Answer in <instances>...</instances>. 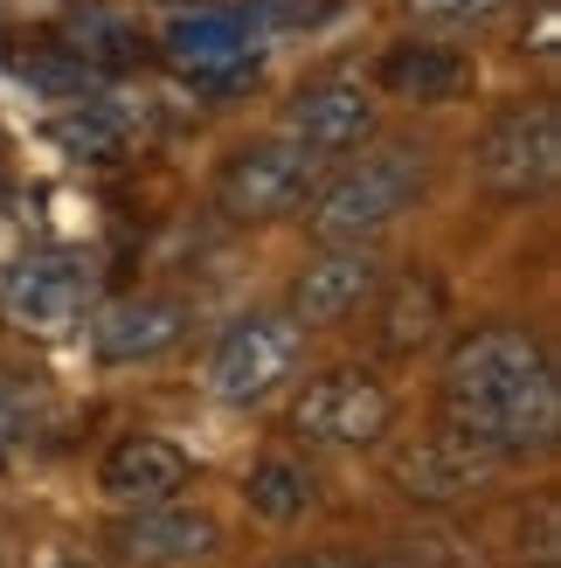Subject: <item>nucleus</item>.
Masks as SVG:
<instances>
[{
  "instance_id": "nucleus-12",
  "label": "nucleus",
  "mask_w": 561,
  "mask_h": 568,
  "mask_svg": "<svg viewBox=\"0 0 561 568\" xmlns=\"http://www.w3.org/2000/svg\"><path fill=\"white\" fill-rule=\"evenodd\" d=\"M181 333H187V305L146 292V298L104 305L98 326H91V347L104 367H132V361H160L166 347H181Z\"/></svg>"
},
{
  "instance_id": "nucleus-16",
  "label": "nucleus",
  "mask_w": 561,
  "mask_h": 568,
  "mask_svg": "<svg viewBox=\"0 0 561 568\" xmlns=\"http://www.w3.org/2000/svg\"><path fill=\"white\" fill-rule=\"evenodd\" d=\"M243 499H249V514H264V520H298L305 506H313V471L292 465V458H257L243 478Z\"/></svg>"
},
{
  "instance_id": "nucleus-13",
  "label": "nucleus",
  "mask_w": 561,
  "mask_h": 568,
  "mask_svg": "<svg viewBox=\"0 0 561 568\" xmlns=\"http://www.w3.org/2000/svg\"><path fill=\"white\" fill-rule=\"evenodd\" d=\"M486 471H492V450L465 444L458 430L396 450V486H402L409 499H424V506H451V499H465L471 486H486Z\"/></svg>"
},
{
  "instance_id": "nucleus-15",
  "label": "nucleus",
  "mask_w": 561,
  "mask_h": 568,
  "mask_svg": "<svg viewBox=\"0 0 561 568\" xmlns=\"http://www.w3.org/2000/svg\"><path fill=\"white\" fill-rule=\"evenodd\" d=\"M381 83L396 98H409V104H451L471 83V63L458 49H443V42H402V49L381 55Z\"/></svg>"
},
{
  "instance_id": "nucleus-10",
  "label": "nucleus",
  "mask_w": 561,
  "mask_h": 568,
  "mask_svg": "<svg viewBox=\"0 0 561 568\" xmlns=\"http://www.w3.org/2000/svg\"><path fill=\"white\" fill-rule=\"evenodd\" d=\"M375 292H381V264L360 243H333L326 257H313V264L298 271V284H292V320H305V326H340Z\"/></svg>"
},
{
  "instance_id": "nucleus-22",
  "label": "nucleus",
  "mask_w": 561,
  "mask_h": 568,
  "mask_svg": "<svg viewBox=\"0 0 561 568\" xmlns=\"http://www.w3.org/2000/svg\"><path fill=\"white\" fill-rule=\"evenodd\" d=\"M277 568H381V561H360V555H292Z\"/></svg>"
},
{
  "instance_id": "nucleus-21",
  "label": "nucleus",
  "mask_w": 561,
  "mask_h": 568,
  "mask_svg": "<svg viewBox=\"0 0 561 568\" xmlns=\"http://www.w3.org/2000/svg\"><path fill=\"white\" fill-rule=\"evenodd\" d=\"M333 14V0H257L243 28H313Z\"/></svg>"
},
{
  "instance_id": "nucleus-23",
  "label": "nucleus",
  "mask_w": 561,
  "mask_h": 568,
  "mask_svg": "<svg viewBox=\"0 0 561 568\" xmlns=\"http://www.w3.org/2000/svg\"><path fill=\"white\" fill-rule=\"evenodd\" d=\"M55 568H83V561H55Z\"/></svg>"
},
{
  "instance_id": "nucleus-2",
  "label": "nucleus",
  "mask_w": 561,
  "mask_h": 568,
  "mask_svg": "<svg viewBox=\"0 0 561 568\" xmlns=\"http://www.w3.org/2000/svg\"><path fill=\"white\" fill-rule=\"evenodd\" d=\"M416 194H424V153L416 146H375L360 153L347 174H333L313 202V230L326 243H368L375 230H388Z\"/></svg>"
},
{
  "instance_id": "nucleus-4",
  "label": "nucleus",
  "mask_w": 561,
  "mask_h": 568,
  "mask_svg": "<svg viewBox=\"0 0 561 568\" xmlns=\"http://www.w3.org/2000/svg\"><path fill=\"white\" fill-rule=\"evenodd\" d=\"M313 181H319V153H305L298 139H257L222 166L215 194L236 222H277L313 194Z\"/></svg>"
},
{
  "instance_id": "nucleus-5",
  "label": "nucleus",
  "mask_w": 561,
  "mask_h": 568,
  "mask_svg": "<svg viewBox=\"0 0 561 568\" xmlns=\"http://www.w3.org/2000/svg\"><path fill=\"white\" fill-rule=\"evenodd\" d=\"M91 292H98L91 264L55 257V250H42V257H14L8 271H0V312H8L21 333H70L83 312H91Z\"/></svg>"
},
{
  "instance_id": "nucleus-9",
  "label": "nucleus",
  "mask_w": 561,
  "mask_h": 568,
  "mask_svg": "<svg viewBox=\"0 0 561 568\" xmlns=\"http://www.w3.org/2000/svg\"><path fill=\"white\" fill-rule=\"evenodd\" d=\"M194 478V458L174 437H153V430H132L104 450L98 465V486L111 506H160V499H181Z\"/></svg>"
},
{
  "instance_id": "nucleus-7",
  "label": "nucleus",
  "mask_w": 561,
  "mask_h": 568,
  "mask_svg": "<svg viewBox=\"0 0 561 568\" xmlns=\"http://www.w3.org/2000/svg\"><path fill=\"white\" fill-rule=\"evenodd\" d=\"M554 166H561V119H554V104L507 111V119L486 132V146H479V174H486L492 194H541L554 181Z\"/></svg>"
},
{
  "instance_id": "nucleus-1",
  "label": "nucleus",
  "mask_w": 561,
  "mask_h": 568,
  "mask_svg": "<svg viewBox=\"0 0 561 568\" xmlns=\"http://www.w3.org/2000/svg\"><path fill=\"white\" fill-rule=\"evenodd\" d=\"M443 416L479 450H541L561 423L554 367L534 333L520 326H479L443 361Z\"/></svg>"
},
{
  "instance_id": "nucleus-19",
  "label": "nucleus",
  "mask_w": 561,
  "mask_h": 568,
  "mask_svg": "<svg viewBox=\"0 0 561 568\" xmlns=\"http://www.w3.org/2000/svg\"><path fill=\"white\" fill-rule=\"evenodd\" d=\"M70 49L83 55V63H104V70H125V63H139V28L125 21V14H83L76 28H70Z\"/></svg>"
},
{
  "instance_id": "nucleus-11",
  "label": "nucleus",
  "mask_w": 561,
  "mask_h": 568,
  "mask_svg": "<svg viewBox=\"0 0 561 568\" xmlns=\"http://www.w3.org/2000/svg\"><path fill=\"white\" fill-rule=\"evenodd\" d=\"M292 139L305 153H354L360 139L375 132V98L368 83H347V77H326V83H305L292 98Z\"/></svg>"
},
{
  "instance_id": "nucleus-8",
  "label": "nucleus",
  "mask_w": 561,
  "mask_h": 568,
  "mask_svg": "<svg viewBox=\"0 0 561 568\" xmlns=\"http://www.w3.org/2000/svg\"><path fill=\"white\" fill-rule=\"evenodd\" d=\"M222 548V527L202 506L160 499V506H125V520L111 527V555L125 568H187Z\"/></svg>"
},
{
  "instance_id": "nucleus-6",
  "label": "nucleus",
  "mask_w": 561,
  "mask_h": 568,
  "mask_svg": "<svg viewBox=\"0 0 561 568\" xmlns=\"http://www.w3.org/2000/svg\"><path fill=\"white\" fill-rule=\"evenodd\" d=\"M292 423H298L313 444L354 450V444H375L388 423H396V395H388L375 375H360V367H333V375L305 382Z\"/></svg>"
},
{
  "instance_id": "nucleus-3",
  "label": "nucleus",
  "mask_w": 561,
  "mask_h": 568,
  "mask_svg": "<svg viewBox=\"0 0 561 568\" xmlns=\"http://www.w3.org/2000/svg\"><path fill=\"white\" fill-rule=\"evenodd\" d=\"M298 367V320H277V312H249V320H236L230 333L215 339L208 354V388L222 395V403H264V395H277L292 382Z\"/></svg>"
},
{
  "instance_id": "nucleus-14",
  "label": "nucleus",
  "mask_w": 561,
  "mask_h": 568,
  "mask_svg": "<svg viewBox=\"0 0 561 568\" xmlns=\"http://www.w3.org/2000/svg\"><path fill=\"white\" fill-rule=\"evenodd\" d=\"M160 49H166V63H174L181 77H202V83H222V77H243L249 63V28L236 14H174L160 28Z\"/></svg>"
},
{
  "instance_id": "nucleus-20",
  "label": "nucleus",
  "mask_w": 561,
  "mask_h": 568,
  "mask_svg": "<svg viewBox=\"0 0 561 568\" xmlns=\"http://www.w3.org/2000/svg\"><path fill=\"white\" fill-rule=\"evenodd\" d=\"M507 8H513V0H409V14L430 21V28H471V21H492Z\"/></svg>"
},
{
  "instance_id": "nucleus-17",
  "label": "nucleus",
  "mask_w": 561,
  "mask_h": 568,
  "mask_svg": "<svg viewBox=\"0 0 561 568\" xmlns=\"http://www.w3.org/2000/svg\"><path fill=\"white\" fill-rule=\"evenodd\" d=\"M49 139H55V146H70V153H83V160H104V153L125 146V111L91 98V104H76L70 119H55Z\"/></svg>"
},
{
  "instance_id": "nucleus-18",
  "label": "nucleus",
  "mask_w": 561,
  "mask_h": 568,
  "mask_svg": "<svg viewBox=\"0 0 561 568\" xmlns=\"http://www.w3.org/2000/svg\"><path fill=\"white\" fill-rule=\"evenodd\" d=\"M437 320H443V292H437V277H402V292H396V305H388V347L396 354H409V347H424V339L437 333Z\"/></svg>"
}]
</instances>
